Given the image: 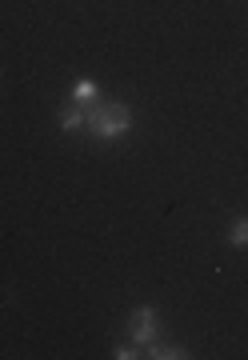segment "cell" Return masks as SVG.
<instances>
[{"mask_svg":"<svg viewBox=\"0 0 248 360\" xmlns=\"http://www.w3.org/2000/svg\"><path fill=\"white\" fill-rule=\"evenodd\" d=\"M112 356H117V360H132V356H141V345H129V348L120 345L117 352H112Z\"/></svg>","mask_w":248,"mask_h":360,"instance_id":"cell-7","label":"cell"},{"mask_svg":"<svg viewBox=\"0 0 248 360\" xmlns=\"http://www.w3.org/2000/svg\"><path fill=\"white\" fill-rule=\"evenodd\" d=\"M96 96H100V89L92 84V80H77V89H72V104H96Z\"/></svg>","mask_w":248,"mask_h":360,"instance_id":"cell-4","label":"cell"},{"mask_svg":"<svg viewBox=\"0 0 248 360\" xmlns=\"http://www.w3.org/2000/svg\"><path fill=\"white\" fill-rule=\"evenodd\" d=\"M60 129H65V132H80V129H89V112H84L80 104L65 108V116H60Z\"/></svg>","mask_w":248,"mask_h":360,"instance_id":"cell-3","label":"cell"},{"mask_svg":"<svg viewBox=\"0 0 248 360\" xmlns=\"http://www.w3.org/2000/svg\"><path fill=\"white\" fill-rule=\"evenodd\" d=\"M228 245L233 248H248V217H236L228 229Z\"/></svg>","mask_w":248,"mask_h":360,"instance_id":"cell-6","label":"cell"},{"mask_svg":"<svg viewBox=\"0 0 248 360\" xmlns=\"http://www.w3.org/2000/svg\"><path fill=\"white\" fill-rule=\"evenodd\" d=\"M132 129V112L129 104H92L89 112V132L96 141H117Z\"/></svg>","mask_w":248,"mask_h":360,"instance_id":"cell-1","label":"cell"},{"mask_svg":"<svg viewBox=\"0 0 248 360\" xmlns=\"http://www.w3.org/2000/svg\"><path fill=\"white\" fill-rule=\"evenodd\" d=\"M148 356L152 360H181V356H188V352H184L181 345H157V340H152V345H148Z\"/></svg>","mask_w":248,"mask_h":360,"instance_id":"cell-5","label":"cell"},{"mask_svg":"<svg viewBox=\"0 0 248 360\" xmlns=\"http://www.w3.org/2000/svg\"><path fill=\"white\" fill-rule=\"evenodd\" d=\"M152 340H157V309L141 304V309H132V345L148 348Z\"/></svg>","mask_w":248,"mask_h":360,"instance_id":"cell-2","label":"cell"}]
</instances>
